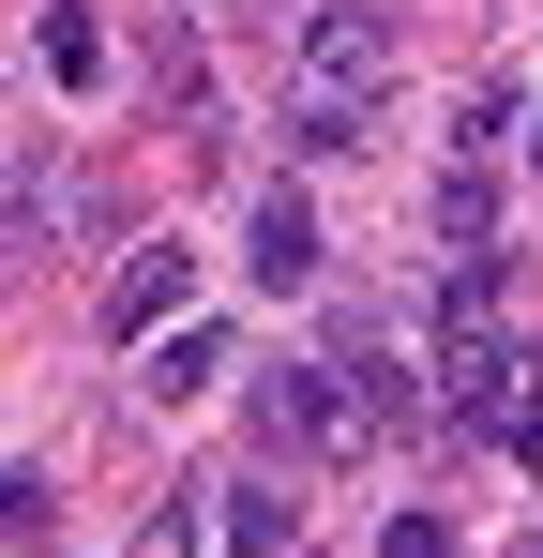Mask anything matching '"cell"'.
<instances>
[{"instance_id":"obj_10","label":"cell","mask_w":543,"mask_h":558,"mask_svg":"<svg viewBox=\"0 0 543 558\" xmlns=\"http://www.w3.org/2000/svg\"><path fill=\"white\" fill-rule=\"evenodd\" d=\"M227 15H272V0H227Z\"/></svg>"},{"instance_id":"obj_8","label":"cell","mask_w":543,"mask_h":558,"mask_svg":"<svg viewBox=\"0 0 543 558\" xmlns=\"http://www.w3.org/2000/svg\"><path fill=\"white\" fill-rule=\"evenodd\" d=\"M46 76H61V92H90V76H106V46H90V15H46Z\"/></svg>"},{"instance_id":"obj_6","label":"cell","mask_w":543,"mask_h":558,"mask_svg":"<svg viewBox=\"0 0 543 558\" xmlns=\"http://www.w3.org/2000/svg\"><path fill=\"white\" fill-rule=\"evenodd\" d=\"M196 377H227V332L167 317V348H152V377H136V392H196Z\"/></svg>"},{"instance_id":"obj_7","label":"cell","mask_w":543,"mask_h":558,"mask_svg":"<svg viewBox=\"0 0 543 558\" xmlns=\"http://www.w3.org/2000/svg\"><path fill=\"white\" fill-rule=\"evenodd\" d=\"M483 227H498V196H483V167H452V182H438V242L483 257Z\"/></svg>"},{"instance_id":"obj_3","label":"cell","mask_w":543,"mask_h":558,"mask_svg":"<svg viewBox=\"0 0 543 558\" xmlns=\"http://www.w3.org/2000/svg\"><path fill=\"white\" fill-rule=\"evenodd\" d=\"M181 302H196V257H181V242H136V257L106 272V332H167Z\"/></svg>"},{"instance_id":"obj_4","label":"cell","mask_w":543,"mask_h":558,"mask_svg":"<svg viewBox=\"0 0 543 558\" xmlns=\"http://www.w3.org/2000/svg\"><path fill=\"white\" fill-rule=\"evenodd\" d=\"M257 287H272V302H287V287H317V211H302L287 182L257 196Z\"/></svg>"},{"instance_id":"obj_11","label":"cell","mask_w":543,"mask_h":558,"mask_svg":"<svg viewBox=\"0 0 543 558\" xmlns=\"http://www.w3.org/2000/svg\"><path fill=\"white\" fill-rule=\"evenodd\" d=\"M529 558H543V529H529Z\"/></svg>"},{"instance_id":"obj_1","label":"cell","mask_w":543,"mask_h":558,"mask_svg":"<svg viewBox=\"0 0 543 558\" xmlns=\"http://www.w3.org/2000/svg\"><path fill=\"white\" fill-rule=\"evenodd\" d=\"M393 61H408V15H393V0H317V15H302V106H287V151H317V167L362 151Z\"/></svg>"},{"instance_id":"obj_9","label":"cell","mask_w":543,"mask_h":558,"mask_svg":"<svg viewBox=\"0 0 543 558\" xmlns=\"http://www.w3.org/2000/svg\"><path fill=\"white\" fill-rule=\"evenodd\" d=\"M377 558H452V513H393V529H377Z\"/></svg>"},{"instance_id":"obj_2","label":"cell","mask_w":543,"mask_h":558,"mask_svg":"<svg viewBox=\"0 0 543 558\" xmlns=\"http://www.w3.org/2000/svg\"><path fill=\"white\" fill-rule=\"evenodd\" d=\"M257 438H272V453H362V438H377V408H362L348 363H317V377H257Z\"/></svg>"},{"instance_id":"obj_5","label":"cell","mask_w":543,"mask_h":558,"mask_svg":"<svg viewBox=\"0 0 543 558\" xmlns=\"http://www.w3.org/2000/svg\"><path fill=\"white\" fill-rule=\"evenodd\" d=\"M212 498H227V544H242V558H287V544H302V498H272V483H212Z\"/></svg>"}]
</instances>
